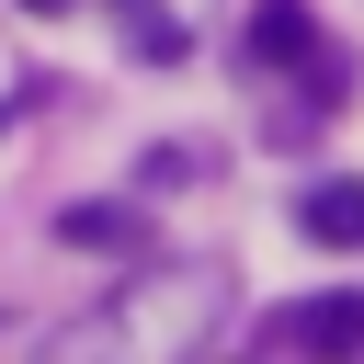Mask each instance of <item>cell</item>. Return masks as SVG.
<instances>
[{
	"label": "cell",
	"mask_w": 364,
	"mask_h": 364,
	"mask_svg": "<svg viewBox=\"0 0 364 364\" xmlns=\"http://www.w3.org/2000/svg\"><path fill=\"white\" fill-rule=\"evenodd\" d=\"M68 239H91V250H114V239H136V216H125V205H68Z\"/></svg>",
	"instance_id": "4"
},
{
	"label": "cell",
	"mask_w": 364,
	"mask_h": 364,
	"mask_svg": "<svg viewBox=\"0 0 364 364\" xmlns=\"http://www.w3.org/2000/svg\"><path fill=\"white\" fill-rule=\"evenodd\" d=\"M23 11H68V0H23Z\"/></svg>",
	"instance_id": "5"
},
{
	"label": "cell",
	"mask_w": 364,
	"mask_h": 364,
	"mask_svg": "<svg viewBox=\"0 0 364 364\" xmlns=\"http://www.w3.org/2000/svg\"><path fill=\"white\" fill-rule=\"evenodd\" d=\"M296 228L330 239V250H364V182H318V193L296 205Z\"/></svg>",
	"instance_id": "2"
},
{
	"label": "cell",
	"mask_w": 364,
	"mask_h": 364,
	"mask_svg": "<svg viewBox=\"0 0 364 364\" xmlns=\"http://www.w3.org/2000/svg\"><path fill=\"white\" fill-rule=\"evenodd\" d=\"M284 330H296V341H318V353H364V296H353V284H341V296H307Z\"/></svg>",
	"instance_id": "3"
},
{
	"label": "cell",
	"mask_w": 364,
	"mask_h": 364,
	"mask_svg": "<svg viewBox=\"0 0 364 364\" xmlns=\"http://www.w3.org/2000/svg\"><path fill=\"white\" fill-rule=\"evenodd\" d=\"M250 57H262V68H296V57H318V23H307V0H262V11H250Z\"/></svg>",
	"instance_id": "1"
},
{
	"label": "cell",
	"mask_w": 364,
	"mask_h": 364,
	"mask_svg": "<svg viewBox=\"0 0 364 364\" xmlns=\"http://www.w3.org/2000/svg\"><path fill=\"white\" fill-rule=\"evenodd\" d=\"M125 11H136V0H125Z\"/></svg>",
	"instance_id": "6"
}]
</instances>
